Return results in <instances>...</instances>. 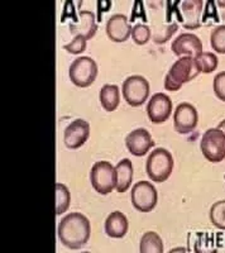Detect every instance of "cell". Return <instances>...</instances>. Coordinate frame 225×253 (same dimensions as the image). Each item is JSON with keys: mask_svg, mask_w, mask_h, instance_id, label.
I'll return each instance as SVG.
<instances>
[{"mask_svg": "<svg viewBox=\"0 0 225 253\" xmlns=\"http://www.w3.org/2000/svg\"><path fill=\"white\" fill-rule=\"evenodd\" d=\"M91 233L90 221L84 214L71 213L58 224V238L65 247L80 250L87 243Z\"/></svg>", "mask_w": 225, "mask_h": 253, "instance_id": "1", "label": "cell"}, {"mask_svg": "<svg viewBox=\"0 0 225 253\" xmlns=\"http://www.w3.org/2000/svg\"><path fill=\"white\" fill-rule=\"evenodd\" d=\"M200 67L196 58L180 57L168 71L165 79V89L168 91H177L182 85L199 76Z\"/></svg>", "mask_w": 225, "mask_h": 253, "instance_id": "2", "label": "cell"}, {"mask_svg": "<svg viewBox=\"0 0 225 253\" xmlns=\"http://www.w3.org/2000/svg\"><path fill=\"white\" fill-rule=\"evenodd\" d=\"M173 157L165 148H156L150 155L146 165V170L150 178L154 182H163L173 171Z\"/></svg>", "mask_w": 225, "mask_h": 253, "instance_id": "3", "label": "cell"}, {"mask_svg": "<svg viewBox=\"0 0 225 253\" xmlns=\"http://www.w3.org/2000/svg\"><path fill=\"white\" fill-rule=\"evenodd\" d=\"M90 180L99 194L108 195L116 187L115 167L108 161L96 162L90 172Z\"/></svg>", "mask_w": 225, "mask_h": 253, "instance_id": "4", "label": "cell"}, {"mask_svg": "<svg viewBox=\"0 0 225 253\" xmlns=\"http://www.w3.org/2000/svg\"><path fill=\"white\" fill-rule=\"evenodd\" d=\"M70 80L75 86L89 87L98 76V65L90 57H78L70 66Z\"/></svg>", "mask_w": 225, "mask_h": 253, "instance_id": "5", "label": "cell"}, {"mask_svg": "<svg viewBox=\"0 0 225 253\" xmlns=\"http://www.w3.org/2000/svg\"><path fill=\"white\" fill-rule=\"evenodd\" d=\"M201 152L210 162H222L225 158V134L219 128H211L202 135Z\"/></svg>", "mask_w": 225, "mask_h": 253, "instance_id": "6", "label": "cell"}, {"mask_svg": "<svg viewBox=\"0 0 225 253\" xmlns=\"http://www.w3.org/2000/svg\"><path fill=\"white\" fill-rule=\"evenodd\" d=\"M123 96L130 107H141L150 96V83L143 76H129L123 84Z\"/></svg>", "mask_w": 225, "mask_h": 253, "instance_id": "7", "label": "cell"}, {"mask_svg": "<svg viewBox=\"0 0 225 253\" xmlns=\"http://www.w3.org/2000/svg\"><path fill=\"white\" fill-rule=\"evenodd\" d=\"M156 187L148 181H139L132 187V204L142 213H150L157 205Z\"/></svg>", "mask_w": 225, "mask_h": 253, "instance_id": "8", "label": "cell"}, {"mask_svg": "<svg viewBox=\"0 0 225 253\" xmlns=\"http://www.w3.org/2000/svg\"><path fill=\"white\" fill-rule=\"evenodd\" d=\"M199 115L193 105L188 103H181L176 107L173 115V126L180 134H188L192 132L197 126Z\"/></svg>", "mask_w": 225, "mask_h": 253, "instance_id": "9", "label": "cell"}, {"mask_svg": "<svg viewBox=\"0 0 225 253\" xmlns=\"http://www.w3.org/2000/svg\"><path fill=\"white\" fill-rule=\"evenodd\" d=\"M172 113V101L163 92H157L150 98L147 105V114L153 124H161L170 118Z\"/></svg>", "mask_w": 225, "mask_h": 253, "instance_id": "10", "label": "cell"}, {"mask_svg": "<svg viewBox=\"0 0 225 253\" xmlns=\"http://www.w3.org/2000/svg\"><path fill=\"white\" fill-rule=\"evenodd\" d=\"M90 135V126L84 119H76L65 129L64 142L70 150H77L84 146Z\"/></svg>", "mask_w": 225, "mask_h": 253, "instance_id": "11", "label": "cell"}, {"mask_svg": "<svg viewBox=\"0 0 225 253\" xmlns=\"http://www.w3.org/2000/svg\"><path fill=\"white\" fill-rule=\"evenodd\" d=\"M171 49L180 57L197 58L202 53V42L197 36L184 33L173 41Z\"/></svg>", "mask_w": 225, "mask_h": 253, "instance_id": "12", "label": "cell"}, {"mask_svg": "<svg viewBox=\"0 0 225 253\" xmlns=\"http://www.w3.org/2000/svg\"><path fill=\"white\" fill-rule=\"evenodd\" d=\"M125 146L129 152L136 157L145 156L154 146L152 135L145 128H138L130 132L125 138Z\"/></svg>", "mask_w": 225, "mask_h": 253, "instance_id": "13", "label": "cell"}, {"mask_svg": "<svg viewBox=\"0 0 225 253\" xmlns=\"http://www.w3.org/2000/svg\"><path fill=\"white\" fill-rule=\"evenodd\" d=\"M132 27L128 23V18L124 14L112 15L107 23V35L110 41L121 43L132 35Z\"/></svg>", "mask_w": 225, "mask_h": 253, "instance_id": "14", "label": "cell"}, {"mask_svg": "<svg viewBox=\"0 0 225 253\" xmlns=\"http://www.w3.org/2000/svg\"><path fill=\"white\" fill-rule=\"evenodd\" d=\"M98 31L95 23V14L89 10H81L78 13L77 22L70 24V32L74 36H82L85 40H91Z\"/></svg>", "mask_w": 225, "mask_h": 253, "instance_id": "15", "label": "cell"}, {"mask_svg": "<svg viewBox=\"0 0 225 253\" xmlns=\"http://www.w3.org/2000/svg\"><path fill=\"white\" fill-rule=\"evenodd\" d=\"M204 1L201 0H191V1H182L181 13L179 20L184 23V27L188 29H195L201 27L200 23V14H201Z\"/></svg>", "mask_w": 225, "mask_h": 253, "instance_id": "16", "label": "cell"}, {"mask_svg": "<svg viewBox=\"0 0 225 253\" xmlns=\"http://www.w3.org/2000/svg\"><path fill=\"white\" fill-rule=\"evenodd\" d=\"M128 219L121 211L109 214L105 220V233L110 238H123L128 232Z\"/></svg>", "mask_w": 225, "mask_h": 253, "instance_id": "17", "label": "cell"}, {"mask_svg": "<svg viewBox=\"0 0 225 253\" xmlns=\"http://www.w3.org/2000/svg\"><path fill=\"white\" fill-rule=\"evenodd\" d=\"M116 173V191L125 193L133 181V165L130 160L124 158L115 166Z\"/></svg>", "mask_w": 225, "mask_h": 253, "instance_id": "18", "label": "cell"}, {"mask_svg": "<svg viewBox=\"0 0 225 253\" xmlns=\"http://www.w3.org/2000/svg\"><path fill=\"white\" fill-rule=\"evenodd\" d=\"M120 96L116 85H104L100 90V103L107 112H114L118 108Z\"/></svg>", "mask_w": 225, "mask_h": 253, "instance_id": "19", "label": "cell"}, {"mask_svg": "<svg viewBox=\"0 0 225 253\" xmlns=\"http://www.w3.org/2000/svg\"><path fill=\"white\" fill-rule=\"evenodd\" d=\"M139 251L141 253H162L163 252L162 238L154 232H147L142 237Z\"/></svg>", "mask_w": 225, "mask_h": 253, "instance_id": "20", "label": "cell"}, {"mask_svg": "<svg viewBox=\"0 0 225 253\" xmlns=\"http://www.w3.org/2000/svg\"><path fill=\"white\" fill-rule=\"evenodd\" d=\"M71 203V194L64 184H56V214H64Z\"/></svg>", "mask_w": 225, "mask_h": 253, "instance_id": "21", "label": "cell"}, {"mask_svg": "<svg viewBox=\"0 0 225 253\" xmlns=\"http://www.w3.org/2000/svg\"><path fill=\"white\" fill-rule=\"evenodd\" d=\"M210 220L215 227L225 230V200H220L211 207Z\"/></svg>", "mask_w": 225, "mask_h": 253, "instance_id": "22", "label": "cell"}, {"mask_svg": "<svg viewBox=\"0 0 225 253\" xmlns=\"http://www.w3.org/2000/svg\"><path fill=\"white\" fill-rule=\"evenodd\" d=\"M197 65L200 67V71L204 74H211L215 71L218 67V57L211 52H202L201 55L196 58Z\"/></svg>", "mask_w": 225, "mask_h": 253, "instance_id": "23", "label": "cell"}, {"mask_svg": "<svg viewBox=\"0 0 225 253\" xmlns=\"http://www.w3.org/2000/svg\"><path fill=\"white\" fill-rule=\"evenodd\" d=\"M211 47L220 55H225V26H219L211 32Z\"/></svg>", "mask_w": 225, "mask_h": 253, "instance_id": "24", "label": "cell"}, {"mask_svg": "<svg viewBox=\"0 0 225 253\" xmlns=\"http://www.w3.org/2000/svg\"><path fill=\"white\" fill-rule=\"evenodd\" d=\"M132 38L134 43L138 46H143L150 41V29L146 24H136L132 29Z\"/></svg>", "mask_w": 225, "mask_h": 253, "instance_id": "25", "label": "cell"}, {"mask_svg": "<svg viewBox=\"0 0 225 253\" xmlns=\"http://www.w3.org/2000/svg\"><path fill=\"white\" fill-rule=\"evenodd\" d=\"M64 49H66L71 55H80L86 49V40L82 36H75L70 43L65 44Z\"/></svg>", "mask_w": 225, "mask_h": 253, "instance_id": "26", "label": "cell"}, {"mask_svg": "<svg viewBox=\"0 0 225 253\" xmlns=\"http://www.w3.org/2000/svg\"><path fill=\"white\" fill-rule=\"evenodd\" d=\"M214 92L222 101H225V71L220 72L214 79Z\"/></svg>", "mask_w": 225, "mask_h": 253, "instance_id": "27", "label": "cell"}, {"mask_svg": "<svg viewBox=\"0 0 225 253\" xmlns=\"http://www.w3.org/2000/svg\"><path fill=\"white\" fill-rule=\"evenodd\" d=\"M177 29H179L177 23H173V24H171V26H167L165 28V31L159 32V33H157V35L153 36V41H154V42L158 44L165 43V42H167V41L172 37V35L177 31Z\"/></svg>", "mask_w": 225, "mask_h": 253, "instance_id": "28", "label": "cell"}, {"mask_svg": "<svg viewBox=\"0 0 225 253\" xmlns=\"http://www.w3.org/2000/svg\"><path fill=\"white\" fill-rule=\"evenodd\" d=\"M210 5H211V1H209L208 3V5H206V8H205V15H204V18H202V20H204V22H208V19L209 18H213V20L214 22H218V20H219V18L217 17V9H215V6H214L213 8V10H211L210 12Z\"/></svg>", "mask_w": 225, "mask_h": 253, "instance_id": "29", "label": "cell"}, {"mask_svg": "<svg viewBox=\"0 0 225 253\" xmlns=\"http://www.w3.org/2000/svg\"><path fill=\"white\" fill-rule=\"evenodd\" d=\"M218 128H219L220 130H223V132H224V134H225V119L223 122H220V124L218 126Z\"/></svg>", "mask_w": 225, "mask_h": 253, "instance_id": "30", "label": "cell"}]
</instances>
